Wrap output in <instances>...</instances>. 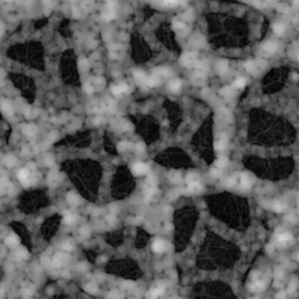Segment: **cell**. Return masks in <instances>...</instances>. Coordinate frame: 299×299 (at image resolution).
Wrapping results in <instances>:
<instances>
[{"label": "cell", "mask_w": 299, "mask_h": 299, "mask_svg": "<svg viewBox=\"0 0 299 299\" xmlns=\"http://www.w3.org/2000/svg\"><path fill=\"white\" fill-rule=\"evenodd\" d=\"M163 293H164V288L157 286V288H152V289L148 291V297L151 299H156V298H158L159 296H161Z\"/></svg>", "instance_id": "52a82bcc"}, {"label": "cell", "mask_w": 299, "mask_h": 299, "mask_svg": "<svg viewBox=\"0 0 299 299\" xmlns=\"http://www.w3.org/2000/svg\"><path fill=\"white\" fill-rule=\"evenodd\" d=\"M152 249L154 252H163L165 249H166V243L161 239H157L153 242L152 244Z\"/></svg>", "instance_id": "5b68a950"}, {"label": "cell", "mask_w": 299, "mask_h": 299, "mask_svg": "<svg viewBox=\"0 0 299 299\" xmlns=\"http://www.w3.org/2000/svg\"><path fill=\"white\" fill-rule=\"evenodd\" d=\"M119 85V88H120V91H122V94H125L128 90H129V87L125 84V83H120V84H118Z\"/></svg>", "instance_id": "83f0119b"}, {"label": "cell", "mask_w": 299, "mask_h": 299, "mask_svg": "<svg viewBox=\"0 0 299 299\" xmlns=\"http://www.w3.org/2000/svg\"><path fill=\"white\" fill-rule=\"evenodd\" d=\"M216 69H217V71H219L220 75H223V74L228 70V63H227L226 61H221V62H219Z\"/></svg>", "instance_id": "2e32d148"}, {"label": "cell", "mask_w": 299, "mask_h": 299, "mask_svg": "<svg viewBox=\"0 0 299 299\" xmlns=\"http://www.w3.org/2000/svg\"><path fill=\"white\" fill-rule=\"evenodd\" d=\"M132 171L134 174H137V175H141V174H146L148 171H150V168L148 166L146 165V164H143V163H137V164H134L132 167Z\"/></svg>", "instance_id": "3957f363"}, {"label": "cell", "mask_w": 299, "mask_h": 299, "mask_svg": "<svg viewBox=\"0 0 299 299\" xmlns=\"http://www.w3.org/2000/svg\"><path fill=\"white\" fill-rule=\"evenodd\" d=\"M227 164H228V160L226 158H220L215 161V167L216 168H223V167L227 166Z\"/></svg>", "instance_id": "d6986e66"}, {"label": "cell", "mask_w": 299, "mask_h": 299, "mask_svg": "<svg viewBox=\"0 0 299 299\" xmlns=\"http://www.w3.org/2000/svg\"><path fill=\"white\" fill-rule=\"evenodd\" d=\"M293 5L297 7V8H299V0H293Z\"/></svg>", "instance_id": "4dcf8cb0"}, {"label": "cell", "mask_w": 299, "mask_h": 299, "mask_svg": "<svg viewBox=\"0 0 299 299\" xmlns=\"http://www.w3.org/2000/svg\"><path fill=\"white\" fill-rule=\"evenodd\" d=\"M65 221H66V223H72L74 222V215L70 214V213H67L66 216H65Z\"/></svg>", "instance_id": "cb8c5ba5"}, {"label": "cell", "mask_w": 299, "mask_h": 299, "mask_svg": "<svg viewBox=\"0 0 299 299\" xmlns=\"http://www.w3.org/2000/svg\"><path fill=\"white\" fill-rule=\"evenodd\" d=\"M245 83H247V80H245L244 77H238V78L235 81L234 87L237 88V89H241V88H243V87L245 85Z\"/></svg>", "instance_id": "e0dca14e"}, {"label": "cell", "mask_w": 299, "mask_h": 299, "mask_svg": "<svg viewBox=\"0 0 299 299\" xmlns=\"http://www.w3.org/2000/svg\"><path fill=\"white\" fill-rule=\"evenodd\" d=\"M133 76H134V78L139 82V83H141V84H146L147 83V76L145 75V72H143L141 70H134L133 71Z\"/></svg>", "instance_id": "8992f818"}, {"label": "cell", "mask_w": 299, "mask_h": 299, "mask_svg": "<svg viewBox=\"0 0 299 299\" xmlns=\"http://www.w3.org/2000/svg\"><path fill=\"white\" fill-rule=\"evenodd\" d=\"M0 106H1V110L6 113V115H12L13 113V110H12V106H11V104L8 103V102H1V104H0Z\"/></svg>", "instance_id": "9a60e30c"}, {"label": "cell", "mask_w": 299, "mask_h": 299, "mask_svg": "<svg viewBox=\"0 0 299 299\" xmlns=\"http://www.w3.org/2000/svg\"><path fill=\"white\" fill-rule=\"evenodd\" d=\"M181 2V0H163V4L165 6H168V7H172V6H176Z\"/></svg>", "instance_id": "44dd1931"}, {"label": "cell", "mask_w": 299, "mask_h": 299, "mask_svg": "<svg viewBox=\"0 0 299 299\" xmlns=\"http://www.w3.org/2000/svg\"><path fill=\"white\" fill-rule=\"evenodd\" d=\"M111 91H112V94H113V95H120V94H122L119 85H113V87L111 88Z\"/></svg>", "instance_id": "d4e9b609"}, {"label": "cell", "mask_w": 299, "mask_h": 299, "mask_svg": "<svg viewBox=\"0 0 299 299\" xmlns=\"http://www.w3.org/2000/svg\"><path fill=\"white\" fill-rule=\"evenodd\" d=\"M249 289H250V291H252V292L261 291V290H263V289H264V283H263V282H260V280L254 282V283L249 286Z\"/></svg>", "instance_id": "7c38bea8"}, {"label": "cell", "mask_w": 299, "mask_h": 299, "mask_svg": "<svg viewBox=\"0 0 299 299\" xmlns=\"http://www.w3.org/2000/svg\"><path fill=\"white\" fill-rule=\"evenodd\" d=\"M168 88H169V90H171V91L176 92V91H179V90H180V88H181V82H180L179 80L172 81V82L168 84Z\"/></svg>", "instance_id": "5bb4252c"}, {"label": "cell", "mask_w": 299, "mask_h": 299, "mask_svg": "<svg viewBox=\"0 0 299 299\" xmlns=\"http://www.w3.org/2000/svg\"><path fill=\"white\" fill-rule=\"evenodd\" d=\"M264 66H265V62H264V61H262V60H254V61H248V62L245 63V69H247L250 74L257 75V74H260V72L263 70Z\"/></svg>", "instance_id": "6da1fadb"}, {"label": "cell", "mask_w": 299, "mask_h": 299, "mask_svg": "<svg viewBox=\"0 0 299 299\" xmlns=\"http://www.w3.org/2000/svg\"><path fill=\"white\" fill-rule=\"evenodd\" d=\"M285 28H284V25L283 24H275L273 25V32L277 34V35H282L284 33Z\"/></svg>", "instance_id": "ac0fdd59"}, {"label": "cell", "mask_w": 299, "mask_h": 299, "mask_svg": "<svg viewBox=\"0 0 299 299\" xmlns=\"http://www.w3.org/2000/svg\"><path fill=\"white\" fill-rule=\"evenodd\" d=\"M254 2H255V5H257L258 7H263V6H265L266 0H255Z\"/></svg>", "instance_id": "f1b7e54d"}, {"label": "cell", "mask_w": 299, "mask_h": 299, "mask_svg": "<svg viewBox=\"0 0 299 299\" xmlns=\"http://www.w3.org/2000/svg\"><path fill=\"white\" fill-rule=\"evenodd\" d=\"M84 90H85V92L90 94V92H92V91H94V88L91 87V84H89V83H85V84H84Z\"/></svg>", "instance_id": "4316f807"}, {"label": "cell", "mask_w": 299, "mask_h": 299, "mask_svg": "<svg viewBox=\"0 0 299 299\" xmlns=\"http://www.w3.org/2000/svg\"><path fill=\"white\" fill-rule=\"evenodd\" d=\"M193 61H194V54H192V53L185 54V55L181 57V60H180V62H181L185 67H188L189 65H192Z\"/></svg>", "instance_id": "ba28073f"}, {"label": "cell", "mask_w": 299, "mask_h": 299, "mask_svg": "<svg viewBox=\"0 0 299 299\" xmlns=\"http://www.w3.org/2000/svg\"><path fill=\"white\" fill-rule=\"evenodd\" d=\"M18 242H19L18 238H16L15 236H13V235L6 238V243H7L8 245H11V247H14L15 244H18Z\"/></svg>", "instance_id": "ffe728a7"}, {"label": "cell", "mask_w": 299, "mask_h": 299, "mask_svg": "<svg viewBox=\"0 0 299 299\" xmlns=\"http://www.w3.org/2000/svg\"><path fill=\"white\" fill-rule=\"evenodd\" d=\"M272 208L276 210V212H283L284 210V208H285V206L283 204V203H280V202H275L273 204H272Z\"/></svg>", "instance_id": "7402d4cb"}, {"label": "cell", "mask_w": 299, "mask_h": 299, "mask_svg": "<svg viewBox=\"0 0 299 299\" xmlns=\"http://www.w3.org/2000/svg\"><path fill=\"white\" fill-rule=\"evenodd\" d=\"M194 180H198L196 174H189L187 176V182H191V181H194Z\"/></svg>", "instance_id": "f546056e"}, {"label": "cell", "mask_w": 299, "mask_h": 299, "mask_svg": "<svg viewBox=\"0 0 299 299\" xmlns=\"http://www.w3.org/2000/svg\"><path fill=\"white\" fill-rule=\"evenodd\" d=\"M292 238L291 234L288 233V232H280V233H277V239L279 243L282 244H286L290 242V239Z\"/></svg>", "instance_id": "277c9868"}, {"label": "cell", "mask_w": 299, "mask_h": 299, "mask_svg": "<svg viewBox=\"0 0 299 299\" xmlns=\"http://www.w3.org/2000/svg\"><path fill=\"white\" fill-rule=\"evenodd\" d=\"M241 186L245 189H249L251 187V182H250V179L247 174H241Z\"/></svg>", "instance_id": "8fae6325"}, {"label": "cell", "mask_w": 299, "mask_h": 299, "mask_svg": "<svg viewBox=\"0 0 299 299\" xmlns=\"http://www.w3.org/2000/svg\"><path fill=\"white\" fill-rule=\"evenodd\" d=\"M220 92H221L222 96H229V95L233 92V89H232L230 87H226V88H223Z\"/></svg>", "instance_id": "603a6c76"}, {"label": "cell", "mask_w": 299, "mask_h": 299, "mask_svg": "<svg viewBox=\"0 0 299 299\" xmlns=\"http://www.w3.org/2000/svg\"><path fill=\"white\" fill-rule=\"evenodd\" d=\"M227 138L226 137H222V138H220L216 143H215V150L216 151H222V150H224L226 148V146H227Z\"/></svg>", "instance_id": "9c48e42d"}, {"label": "cell", "mask_w": 299, "mask_h": 299, "mask_svg": "<svg viewBox=\"0 0 299 299\" xmlns=\"http://www.w3.org/2000/svg\"><path fill=\"white\" fill-rule=\"evenodd\" d=\"M293 80H298V75L297 74H293Z\"/></svg>", "instance_id": "1f68e13d"}, {"label": "cell", "mask_w": 299, "mask_h": 299, "mask_svg": "<svg viewBox=\"0 0 299 299\" xmlns=\"http://www.w3.org/2000/svg\"><path fill=\"white\" fill-rule=\"evenodd\" d=\"M277 49H278V44H277L275 41L265 42V43L262 46V52H263L265 55H272L273 53H276Z\"/></svg>", "instance_id": "7a4b0ae2"}, {"label": "cell", "mask_w": 299, "mask_h": 299, "mask_svg": "<svg viewBox=\"0 0 299 299\" xmlns=\"http://www.w3.org/2000/svg\"><path fill=\"white\" fill-rule=\"evenodd\" d=\"M298 261H299V255H298Z\"/></svg>", "instance_id": "836d02e7"}, {"label": "cell", "mask_w": 299, "mask_h": 299, "mask_svg": "<svg viewBox=\"0 0 299 299\" xmlns=\"http://www.w3.org/2000/svg\"><path fill=\"white\" fill-rule=\"evenodd\" d=\"M1 33H2V29H1V27H0V35H1Z\"/></svg>", "instance_id": "d6a6232c"}, {"label": "cell", "mask_w": 299, "mask_h": 299, "mask_svg": "<svg viewBox=\"0 0 299 299\" xmlns=\"http://www.w3.org/2000/svg\"><path fill=\"white\" fill-rule=\"evenodd\" d=\"M18 178H19V180H20L22 184H24V182H27V180H28V178H29V172H28L26 168H22V169L19 171Z\"/></svg>", "instance_id": "30bf717a"}, {"label": "cell", "mask_w": 299, "mask_h": 299, "mask_svg": "<svg viewBox=\"0 0 299 299\" xmlns=\"http://www.w3.org/2000/svg\"><path fill=\"white\" fill-rule=\"evenodd\" d=\"M174 28L178 29V31H181V29L185 28V24H182L180 21H176V22H174Z\"/></svg>", "instance_id": "484cf974"}, {"label": "cell", "mask_w": 299, "mask_h": 299, "mask_svg": "<svg viewBox=\"0 0 299 299\" xmlns=\"http://www.w3.org/2000/svg\"><path fill=\"white\" fill-rule=\"evenodd\" d=\"M188 188H189V191H192V192H199V191L202 189V186H201V184H200L198 180H194V181L188 182Z\"/></svg>", "instance_id": "4fadbf2b"}]
</instances>
